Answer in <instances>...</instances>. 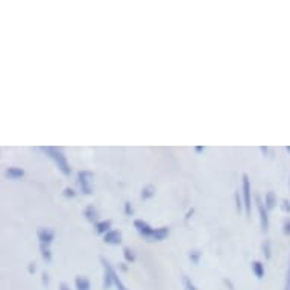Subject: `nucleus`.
I'll list each match as a JSON object with an SVG mask.
<instances>
[{
	"label": "nucleus",
	"instance_id": "f257e3e1",
	"mask_svg": "<svg viewBox=\"0 0 290 290\" xmlns=\"http://www.w3.org/2000/svg\"><path fill=\"white\" fill-rule=\"evenodd\" d=\"M41 150L44 152L46 155H48L50 160L55 161V164L58 166V169L63 172V175L69 176L72 173V167L66 158V155L63 154V150L58 149V147H52V146H46V147H41Z\"/></svg>",
	"mask_w": 290,
	"mask_h": 290
},
{
	"label": "nucleus",
	"instance_id": "f03ea898",
	"mask_svg": "<svg viewBox=\"0 0 290 290\" xmlns=\"http://www.w3.org/2000/svg\"><path fill=\"white\" fill-rule=\"evenodd\" d=\"M242 193H243V204H245V211H246V216H251V211H252V204H251V181L249 176L246 173L242 175Z\"/></svg>",
	"mask_w": 290,
	"mask_h": 290
},
{
	"label": "nucleus",
	"instance_id": "7ed1b4c3",
	"mask_svg": "<svg viewBox=\"0 0 290 290\" xmlns=\"http://www.w3.org/2000/svg\"><path fill=\"white\" fill-rule=\"evenodd\" d=\"M100 258V263L103 266V290H110L113 286H114V267L110 265V262L106 260L105 257H99Z\"/></svg>",
	"mask_w": 290,
	"mask_h": 290
},
{
	"label": "nucleus",
	"instance_id": "20e7f679",
	"mask_svg": "<svg viewBox=\"0 0 290 290\" xmlns=\"http://www.w3.org/2000/svg\"><path fill=\"white\" fill-rule=\"evenodd\" d=\"M255 202H257V208H258V215H260V226L266 233L269 230V216H267V210L265 207V202L262 201L260 194H255Z\"/></svg>",
	"mask_w": 290,
	"mask_h": 290
},
{
	"label": "nucleus",
	"instance_id": "39448f33",
	"mask_svg": "<svg viewBox=\"0 0 290 290\" xmlns=\"http://www.w3.org/2000/svg\"><path fill=\"white\" fill-rule=\"evenodd\" d=\"M91 178H93V173L88 172V170L78 172V184H79L82 193H85V194H91V193H93V189H91V186H90Z\"/></svg>",
	"mask_w": 290,
	"mask_h": 290
},
{
	"label": "nucleus",
	"instance_id": "423d86ee",
	"mask_svg": "<svg viewBox=\"0 0 290 290\" xmlns=\"http://www.w3.org/2000/svg\"><path fill=\"white\" fill-rule=\"evenodd\" d=\"M134 228L137 231H139V234H142L145 239H150L152 237V233H154V228H150L147 222L142 220V219H135L134 220Z\"/></svg>",
	"mask_w": 290,
	"mask_h": 290
},
{
	"label": "nucleus",
	"instance_id": "0eeeda50",
	"mask_svg": "<svg viewBox=\"0 0 290 290\" xmlns=\"http://www.w3.org/2000/svg\"><path fill=\"white\" fill-rule=\"evenodd\" d=\"M37 237L40 240V243H44V245H50L55 239V231L52 228H38L37 231Z\"/></svg>",
	"mask_w": 290,
	"mask_h": 290
},
{
	"label": "nucleus",
	"instance_id": "6e6552de",
	"mask_svg": "<svg viewBox=\"0 0 290 290\" xmlns=\"http://www.w3.org/2000/svg\"><path fill=\"white\" fill-rule=\"evenodd\" d=\"M103 242L106 245H111V246L121 245V233L119 230H111L103 236Z\"/></svg>",
	"mask_w": 290,
	"mask_h": 290
},
{
	"label": "nucleus",
	"instance_id": "1a4fd4ad",
	"mask_svg": "<svg viewBox=\"0 0 290 290\" xmlns=\"http://www.w3.org/2000/svg\"><path fill=\"white\" fill-rule=\"evenodd\" d=\"M84 216H85V219L88 220V222H91V223H97L99 220H97V210H96V207L93 205V204H90L85 210H84Z\"/></svg>",
	"mask_w": 290,
	"mask_h": 290
},
{
	"label": "nucleus",
	"instance_id": "9d476101",
	"mask_svg": "<svg viewBox=\"0 0 290 290\" xmlns=\"http://www.w3.org/2000/svg\"><path fill=\"white\" fill-rule=\"evenodd\" d=\"M169 228L167 226H161V228H155L154 233H152V237L150 240H155V242H161L164 239H167V236H169Z\"/></svg>",
	"mask_w": 290,
	"mask_h": 290
},
{
	"label": "nucleus",
	"instance_id": "9b49d317",
	"mask_svg": "<svg viewBox=\"0 0 290 290\" xmlns=\"http://www.w3.org/2000/svg\"><path fill=\"white\" fill-rule=\"evenodd\" d=\"M111 225H113V222H111L110 219L97 222V223L95 225L96 233H97V234H100V236H105L108 231H111Z\"/></svg>",
	"mask_w": 290,
	"mask_h": 290
},
{
	"label": "nucleus",
	"instance_id": "f8f14e48",
	"mask_svg": "<svg viewBox=\"0 0 290 290\" xmlns=\"http://www.w3.org/2000/svg\"><path fill=\"white\" fill-rule=\"evenodd\" d=\"M265 207H266L267 211H270V210H273L277 207V194L273 193L272 190H269L265 194Z\"/></svg>",
	"mask_w": 290,
	"mask_h": 290
},
{
	"label": "nucleus",
	"instance_id": "ddd939ff",
	"mask_svg": "<svg viewBox=\"0 0 290 290\" xmlns=\"http://www.w3.org/2000/svg\"><path fill=\"white\" fill-rule=\"evenodd\" d=\"M74 287L76 290H91V283L87 277L78 275L74 278Z\"/></svg>",
	"mask_w": 290,
	"mask_h": 290
},
{
	"label": "nucleus",
	"instance_id": "4468645a",
	"mask_svg": "<svg viewBox=\"0 0 290 290\" xmlns=\"http://www.w3.org/2000/svg\"><path fill=\"white\" fill-rule=\"evenodd\" d=\"M251 269H252V272H254V275L258 278V280H263L265 278V265L262 263V262H252L251 263Z\"/></svg>",
	"mask_w": 290,
	"mask_h": 290
},
{
	"label": "nucleus",
	"instance_id": "2eb2a0df",
	"mask_svg": "<svg viewBox=\"0 0 290 290\" xmlns=\"http://www.w3.org/2000/svg\"><path fill=\"white\" fill-rule=\"evenodd\" d=\"M6 176L9 179H20L24 176V170L20 169V167H9V169L6 170Z\"/></svg>",
	"mask_w": 290,
	"mask_h": 290
},
{
	"label": "nucleus",
	"instance_id": "dca6fc26",
	"mask_svg": "<svg viewBox=\"0 0 290 290\" xmlns=\"http://www.w3.org/2000/svg\"><path fill=\"white\" fill-rule=\"evenodd\" d=\"M40 251H41V257L46 263L52 262V252L49 249V245H44V243H40Z\"/></svg>",
	"mask_w": 290,
	"mask_h": 290
},
{
	"label": "nucleus",
	"instance_id": "f3484780",
	"mask_svg": "<svg viewBox=\"0 0 290 290\" xmlns=\"http://www.w3.org/2000/svg\"><path fill=\"white\" fill-rule=\"evenodd\" d=\"M155 194V187L152 186V184H149V186H146L143 190H142V199L143 201H146V199H150L152 196Z\"/></svg>",
	"mask_w": 290,
	"mask_h": 290
},
{
	"label": "nucleus",
	"instance_id": "a211bd4d",
	"mask_svg": "<svg viewBox=\"0 0 290 290\" xmlns=\"http://www.w3.org/2000/svg\"><path fill=\"white\" fill-rule=\"evenodd\" d=\"M201 255H202V252H201L199 249H193V251L189 252V258H190V262H192L193 265H199V262H201Z\"/></svg>",
	"mask_w": 290,
	"mask_h": 290
},
{
	"label": "nucleus",
	"instance_id": "6ab92c4d",
	"mask_svg": "<svg viewBox=\"0 0 290 290\" xmlns=\"http://www.w3.org/2000/svg\"><path fill=\"white\" fill-rule=\"evenodd\" d=\"M123 257L126 263H134L135 262V254L132 252L131 248H123Z\"/></svg>",
	"mask_w": 290,
	"mask_h": 290
},
{
	"label": "nucleus",
	"instance_id": "aec40b11",
	"mask_svg": "<svg viewBox=\"0 0 290 290\" xmlns=\"http://www.w3.org/2000/svg\"><path fill=\"white\" fill-rule=\"evenodd\" d=\"M263 254H265V258L266 260H269L270 258V255H272V252H270V242L269 240H265V243H263Z\"/></svg>",
	"mask_w": 290,
	"mask_h": 290
},
{
	"label": "nucleus",
	"instance_id": "412c9836",
	"mask_svg": "<svg viewBox=\"0 0 290 290\" xmlns=\"http://www.w3.org/2000/svg\"><path fill=\"white\" fill-rule=\"evenodd\" d=\"M182 283H184V287H186V290H197V287L193 284V281L189 278V277H182Z\"/></svg>",
	"mask_w": 290,
	"mask_h": 290
},
{
	"label": "nucleus",
	"instance_id": "4be33fe9",
	"mask_svg": "<svg viewBox=\"0 0 290 290\" xmlns=\"http://www.w3.org/2000/svg\"><path fill=\"white\" fill-rule=\"evenodd\" d=\"M236 207H237V213H239V215L243 211V208H245V204H243V201L240 199V193L239 192H236Z\"/></svg>",
	"mask_w": 290,
	"mask_h": 290
},
{
	"label": "nucleus",
	"instance_id": "5701e85b",
	"mask_svg": "<svg viewBox=\"0 0 290 290\" xmlns=\"http://www.w3.org/2000/svg\"><path fill=\"white\" fill-rule=\"evenodd\" d=\"M125 216H128V218H131V216H134V208H132V205H131V202H125Z\"/></svg>",
	"mask_w": 290,
	"mask_h": 290
},
{
	"label": "nucleus",
	"instance_id": "b1692460",
	"mask_svg": "<svg viewBox=\"0 0 290 290\" xmlns=\"http://www.w3.org/2000/svg\"><path fill=\"white\" fill-rule=\"evenodd\" d=\"M41 283L46 289H49V273L48 272H43L41 273Z\"/></svg>",
	"mask_w": 290,
	"mask_h": 290
},
{
	"label": "nucleus",
	"instance_id": "393cba45",
	"mask_svg": "<svg viewBox=\"0 0 290 290\" xmlns=\"http://www.w3.org/2000/svg\"><path fill=\"white\" fill-rule=\"evenodd\" d=\"M76 194H78V193H76L73 189H70V187H67V189H64V192H63V196L64 197H74Z\"/></svg>",
	"mask_w": 290,
	"mask_h": 290
},
{
	"label": "nucleus",
	"instance_id": "a878e982",
	"mask_svg": "<svg viewBox=\"0 0 290 290\" xmlns=\"http://www.w3.org/2000/svg\"><path fill=\"white\" fill-rule=\"evenodd\" d=\"M281 210H283L284 213H290V201L283 199V201H281Z\"/></svg>",
	"mask_w": 290,
	"mask_h": 290
},
{
	"label": "nucleus",
	"instance_id": "bb28decb",
	"mask_svg": "<svg viewBox=\"0 0 290 290\" xmlns=\"http://www.w3.org/2000/svg\"><path fill=\"white\" fill-rule=\"evenodd\" d=\"M223 284L230 289V290H236V287H234V284H233V281L231 280H228V278H223Z\"/></svg>",
	"mask_w": 290,
	"mask_h": 290
},
{
	"label": "nucleus",
	"instance_id": "cd10ccee",
	"mask_svg": "<svg viewBox=\"0 0 290 290\" xmlns=\"http://www.w3.org/2000/svg\"><path fill=\"white\" fill-rule=\"evenodd\" d=\"M35 270H37L35 263H29V266H27V272H29V273H35Z\"/></svg>",
	"mask_w": 290,
	"mask_h": 290
},
{
	"label": "nucleus",
	"instance_id": "c85d7f7f",
	"mask_svg": "<svg viewBox=\"0 0 290 290\" xmlns=\"http://www.w3.org/2000/svg\"><path fill=\"white\" fill-rule=\"evenodd\" d=\"M193 213H194V208H190V210L187 211V215H186V222H187V220H189V219L193 216Z\"/></svg>",
	"mask_w": 290,
	"mask_h": 290
},
{
	"label": "nucleus",
	"instance_id": "c756f323",
	"mask_svg": "<svg viewBox=\"0 0 290 290\" xmlns=\"http://www.w3.org/2000/svg\"><path fill=\"white\" fill-rule=\"evenodd\" d=\"M59 290H70V287H69L66 283H61V284H59Z\"/></svg>",
	"mask_w": 290,
	"mask_h": 290
},
{
	"label": "nucleus",
	"instance_id": "7c9ffc66",
	"mask_svg": "<svg viewBox=\"0 0 290 290\" xmlns=\"http://www.w3.org/2000/svg\"><path fill=\"white\" fill-rule=\"evenodd\" d=\"M119 266H120V269L123 270V272H126V270H128V266H126V263H119Z\"/></svg>",
	"mask_w": 290,
	"mask_h": 290
},
{
	"label": "nucleus",
	"instance_id": "2f4dec72",
	"mask_svg": "<svg viewBox=\"0 0 290 290\" xmlns=\"http://www.w3.org/2000/svg\"><path fill=\"white\" fill-rule=\"evenodd\" d=\"M194 150L197 152V154H201V152H204V147H202V146H196Z\"/></svg>",
	"mask_w": 290,
	"mask_h": 290
},
{
	"label": "nucleus",
	"instance_id": "473e14b6",
	"mask_svg": "<svg viewBox=\"0 0 290 290\" xmlns=\"http://www.w3.org/2000/svg\"><path fill=\"white\" fill-rule=\"evenodd\" d=\"M289 286H290V269H289Z\"/></svg>",
	"mask_w": 290,
	"mask_h": 290
},
{
	"label": "nucleus",
	"instance_id": "72a5a7b5",
	"mask_svg": "<svg viewBox=\"0 0 290 290\" xmlns=\"http://www.w3.org/2000/svg\"><path fill=\"white\" fill-rule=\"evenodd\" d=\"M286 150H287V152H290V146H287V147H286Z\"/></svg>",
	"mask_w": 290,
	"mask_h": 290
}]
</instances>
